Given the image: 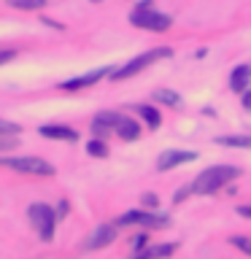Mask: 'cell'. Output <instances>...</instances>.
Masks as SVG:
<instances>
[{"instance_id": "cell-19", "label": "cell", "mask_w": 251, "mask_h": 259, "mask_svg": "<svg viewBox=\"0 0 251 259\" xmlns=\"http://www.w3.org/2000/svg\"><path fill=\"white\" fill-rule=\"evenodd\" d=\"M230 243H232L235 248H240L243 254H248V256H251V238H246V235H232Z\"/></svg>"}, {"instance_id": "cell-15", "label": "cell", "mask_w": 251, "mask_h": 259, "mask_svg": "<svg viewBox=\"0 0 251 259\" xmlns=\"http://www.w3.org/2000/svg\"><path fill=\"white\" fill-rule=\"evenodd\" d=\"M219 146H232V149H251V135H222L216 138Z\"/></svg>"}, {"instance_id": "cell-16", "label": "cell", "mask_w": 251, "mask_h": 259, "mask_svg": "<svg viewBox=\"0 0 251 259\" xmlns=\"http://www.w3.org/2000/svg\"><path fill=\"white\" fill-rule=\"evenodd\" d=\"M154 100L165 103V105H170V108H178V105H181V95L170 92V89H157V92H154Z\"/></svg>"}, {"instance_id": "cell-27", "label": "cell", "mask_w": 251, "mask_h": 259, "mask_svg": "<svg viewBox=\"0 0 251 259\" xmlns=\"http://www.w3.org/2000/svg\"><path fill=\"white\" fill-rule=\"evenodd\" d=\"M238 213L246 216V219H251V205H238Z\"/></svg>"}, {"instance_id": "cell-2", "label": "cell", "mask_w": 251, "mask_h": 259, "mask_svg": "<svg viewBox=\"0 0 251 259\" xmlns=\"http://www.w3.org/2000/svg\"><path fill=\"white\" fill-rule=\"evenodd\" d=\"M130 22H133L135 27L154 30V32H165V30H170V24H173V19H170L168 14L154 11V3H151V0H141V3H138L133 11H130Z\"/></svg>"}, {"instance_id": "cell-17", "label": "cell", "mask_w": 251, "mask_h": 259, "mask_svg": "<svg viewBox=\"0 0 251 259\" xmlns=\"http://www.w3.org/2000/svg\"><path fill=\"white\" fill-rule=\"evenodd\" d=\"M138 113H141V116L149 121V127H159V111L157 108H151V105H138Z\"/></svg>"}, {"instance_id": "cell-18", "label": "cell", "mask_w": 251, "mask_h": 259, "mask_svg": "<svg viewBox=\"0 0 251 259\" xmlns=\"http://www.w3.org/2000/svg\"><path fill=\"white\" fill-rule=\"evenodd\" d=\"M14 8H22V11H38V8L46 6V0H8Z\"/></svg>"}, {"instance_id": "cell-22", "label": "cell", "mask_w": 251, "mask_h": 259, "mask_svg": "<svg viewBox=\"0 0 251 259\" xmlns=\"http://www.w3.org/2000/svg\"><path fill=\"white\" fill-rule=\"evenodd\" d=\"M19 146V141H16V135H0V151H11Z\"/></svg>"}, {"instance_id": "cell-20", "label": "cell", "mask_w": 251, "mask_h": 259, "mask_svg": "<svg viewBox=\"0 0 251 259\" xmlns=\"http://www.w3.org/2000/svg\"><path fill=\"white\" fill-rule=\"evenodd\" d=\"M87 151L92 154V157H108V146H105L103 141H89Z\"/></svg>"}, {"instance_id": "cell-25", "label": "cell", "mask_w": 251, "mask_h": 259, "mask_svg": "<svg viewBox=\"0 0 251 259\" xmlns=\"http://www.w3.org/2000/svg\"><path fill=\"white\" fill-rule=\"evenodd\" d=\"M8 60H14V52L11 49H0V65H6Z\"/></svg>"}, {"instance_id": "cell-4", "label": "cell", "mask_w": 251, "mask_h": 259, "mask_svg": "<svg viewBox=\"0 0 251 259\" xmlns=\"http://www.w3.org/2000/svg\"><path fill=\"white\" fill-rule=\"evenodd\" d=\"M0 167H11L16 173H30V176H54V165L38 157H0Z\"/></svg>"}, {"instance_id": "cell-28", "label": "cell", "mask_w": 251, "mask_h": 259, "mask_svg": "<svg viewBox=\"0 0 251 259\" xmlns=\"http://www.w3.org/2000/svg\"><path fill=\"white\" fill-rule=\"evenodd\" d=\"M243 108L251 111V89H248V92H243Z\"/></svg>"}, {"instance_id": "cell-11", "label": "cell", "mask_w": 251, "mask_h": 259, "mask_svg": "<svg viewBox=\"0 0 251 259\" xmlns=\"http://www.w3.org/2000/svg\"><path fill=\"white\" fill-rule=\"evenodd\" d=\"M40 135L44 138H52V141H76L78 133L65 124H44L40 127Z\"/></svg>"}, {"instance_id": "cell-3", "label": "cell", "mask_w": 251, "mask_h": 259, "mask_svg": "<svg viewBox=\"0 0 251 259\" xmlns=\"http://www.w3.org/2000/svg\"><path fill=\"white\" fill-rule=\"evenodd\" d=\"M30 224L35 227V232L40 235V240H52L54 238V224H57V213L52 205H44V202H35V205L27 208Z\"/></svg>"}, {"instance_id": "cell-24", "label": "cell", "mask_w": 251, "mask_h": 259, "mask_svg": "<svg viewBox=\"0 0 251 259\" xmlns=\"http://www.w3.org/2000/svg\"><path fill=\"white\" fill-rule=\"evenodd\" d=\"M189 192H192V186H186V189H178V192H176V197H173V202L186 200V197H189Z\"/></svg>"}, {"instance_id": "cell-1", "label": "cell", "mask_w": 251, "mask_h": 259, "mask_svg": "<svg viewBox=\"0 0 251 259\" xmlns=\"http://www.w3.org/2000/svg\"><path fill=\"white\" fill-rule=\"evenodd\" d=\"M240 176V170L235 165H214L208 170H202V173L192 181V194H214L219 189H224L230 181Z\"/></svg>"}, {"instance_id": "cell-23", "label": "cell", "mask_w": 251, "mask_h": 259, "mask_svg": "<svg viewBox=\"0 0 251 259\" xmlns=\"http://www.w3.org/2000/svg\"><path fill=\"white\" fill-rule=\"evenodd\" d=\"M146 243H149V238H146V235H135V238H133V248L141 251V248H146Z\"/></svg>"}, {"instance_id": "cell-14", "label": "cell", "mask_w": 251, "mask_h": 259, "mask_svg": "<svg viewBox=\"0 0 251 259\" xmlns=\"http://www.w3.org/2000/svg\"><path fill=\"white\" fill-rule=\"evenodd\" d=\"M116 135L121 138V141H135V138L141 135V127H138L135 119L121 116V119H119V127H116Z\"/></svg>"}, {"instance_id": "cell-13", "label": "cell", "mask_w": 251, "mask_h": 259, "mask_svg": "<svg viewBox=\"0 0 251 259\" xmlns=\"http://www.w3.org/2000/svg\"><path fill=\"white\" fill-rule=\"evenodd\" d=\"M248 81H251V68L248 65H238V68L232 70V76H230V87L235 89V92H246Z\"/></svg>"}, {"instance_id": "cell-6", "label": "cell", "mask_w": 251, "mask_h": 259, "mask_svg": "<svg viewBox=\"0 0 251 259\" xmlns=\"http://www.w3.org/2000/svg\"><path fill=\"white\" fill-rule=\"evenodd\" d=\"M130 224H143V227H154V230H165V227H170V219L165 213H146V210H127L124 216L116 219V227H130Z\"/></svg>"}, {"instance_id": "cell-7", "label": "cell", "mask_w": 251, "mask_h": 259, "mask_svg": "<svg viewBox=\"0 0 251 259\" xmlns=\"http://www.w3.org/2000/svg\"><path fill=\"white\" fill-rule=\"evenodd\" d=\"M113 238H116V227H113V224H100V227H97V230L84 240V248H87V251L105 248V246H111V243H113Z\"/></svg>"}, {"instance_id": "cell-5", "label": "cell", "mask_w": 251, "mask_h": 259, "mask_svg": "<svg viewBox=\"0 0 251 259\" xmlns=\"http://www.w3.org/2000/svg\"><path fill=\"white\" fill-rule=\"evenodd\" d=\"M170 54H173L170 49H151V52H146V54H141V57H135V60H130V62L124 65V68L113 70V73H111V78H113V81L130 78V76H135V73H141L143 68H149L151 62L162 60V57H170Z\"/></svg>"}, {"instance_id": "cell-10", "label": "cell", "mask_w": 251, "mask_h": 259, "mask_svg": "<svg viewBox=\"0 0 251 259\" xmlns=\"http://www.w3.org/2000/svg\"><path fill=\"white\" fill-rule=\"evenodd\" d=\"M105 68H100V70H92V73H84V76H78V78H70V81H65L62 84V89H68V92H73V89H84V87H92V84H97L103 76H105Z\"/></svg>"}, {"instance_id": "cell-21", "label": "cell", "mask_w": 251, "mask_h": 259, "mask_svg": "<svg viewBox=\"0 0 251 259\" xmlns=\"http://www.w3.org/2000/svg\"><path fill=\"white\" fill-rule=\"evenodd\" d=\"M19 133H22V127H19V124L0 119V135H19Z\"/></svg>"}, {"instance_id": "cell-8", "label": "cell", "mask_w": 251, "mask_h": 259, "mask_svg": "<svg viewBox=\"0 0 251 259\" xmlns=\"http://www.w3.org/2000/svg\"><path fill=\"white\" fill-rule=\"evenodd\" d=\"M197 154L194 151H162V157L157 159V170L165 173V170L176 167V165H184V162H194Z\"/></svg>"}, {"instance_id": "cell-12", "label": "cell", "mask_w": 251, "mask_h": 259, "mask_svg": "<svg viewBox=\"0 0 251 259\" xmlns=\"http://www.w3.org/2000/svg\"><path fill=\"white\" fill-rule=\"evenodd\" d=\"M178 243H159V246H151V248H143L141 254H135L133 259H162V256H170L176 254Z\"/></svg>"}, {"instance_id": "cell-26", "label": "cell", "mask_w": 251, "mask_h": 259, "mask_svg": "<svg viewBox=\"0 0 251 259\" xmlns=\"http://www.w3.org/2000/svg\"><path fill=\"white\" fill-rule=\"evenodd\" d=\"M143 202H146V205H157V202H159V200H157V197H154V194H151V192H146V194H143Z\"/></svg>"}, {"instance_id": "cell-9", "label": "cell", "mask_w": 251, "mask_h": 259, "mask_svg": "<svg viewBox=\"0 0 251 259\" xmlns=\"http://www.w3.org/2000/svg\"><path fill=\"white\" fill-rule=\"evenodd\" d=\"M119 119H121V113L116 111H103V113H97V116L92 119V133L95 135H105V133H116V127H119Z\"/></svg>"}]
</instances>
